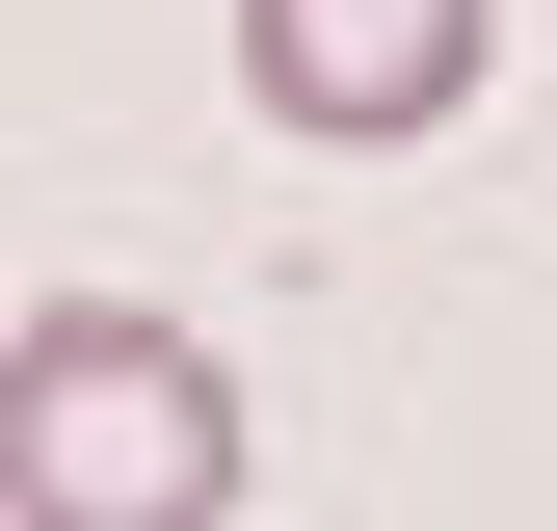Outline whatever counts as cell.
<instances>
[{
  "label": "cell",
  "mask_w": 557,
  "mask_h": 531,
  "mask_svg": "<svg viewBox=\"0 0 557 531\" xmlns=\"http://www.w3.org/2000/svg\"><path fill=\"white\" fill-rule=\"evenodd\" d=\"M0 479H27V531H213L239 505V372L133 293H53L27 372H0Z\"/></svg>",
  "instance_id": "obj_1"
},
{
  "label": "cell",
  "mask_w": 557,
  "mask_h": 531,
  "mask_svg": "<svg viewBox=\"0 0 557 531\" xmlns=\"http://www.w3.org/2000/svg\"><path fill=\"white\" fill-rule=\"evenodd\" d=\"M478 53H505V0H239V81L293 107V133H451L478 107Z\"/></svg>",
  "instance_id": "obj_2"
}]
</instances>
